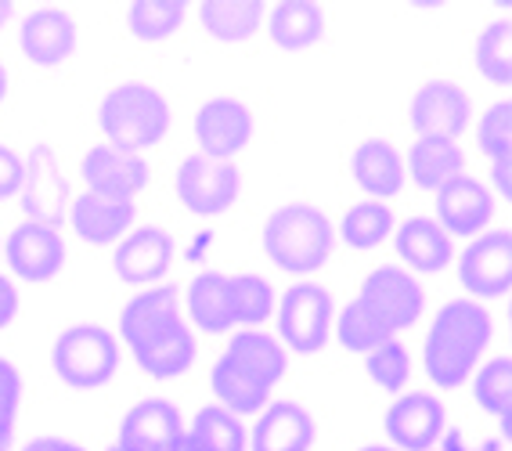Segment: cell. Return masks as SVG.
Returning <instances> with one entry per match:
<instances>
[{
	"mask_svg": "<svg viewBox=\"0 0 512 451\" xmlns=\"http://www.w3.org/2000/svg\"><path fill=\"white\" fill-rule=\"evenodd\" d=\"M174 451H202V448H199V444H195V441H192V437H188V433H184V441H181V444H177V448H174Z\"/></svg>",
	"mask_w": 512,
	"mask_h": 451,
	"instance_id": "cell-44",
	"label": "cell"
},
{
	"mask_svg": "<svg viewBox=\"0 0 512 451\" xmlns=\"http://www.w3.org/2000/svg\"><path fill=\"white\" fill-rule=\"evenodd\" d=\"M494 322L491 314L476 300H451L440 307L433 318V329L426 336V372L440 390L462 387L484 358L487 343H491Z\"/></svg>",
	"mask_w": 512,
	"mask_h": 451,
	"instance_id": "cell-3",
	"label": "cell"
},
{
	"mask_svg": "<svg viewBox=\"0 0 512 451\" xmlns=\"http://www.w3.org/2000/svg\"><path fill=\"white\" fill-rule=\"evenodd\" d=\"M361 451H397V448H386V444H368V448H361Z\"/></svg>",
	"mask_w": 512,
	"mask_h": 451,
	"instance_id": "cell-46",
	"label": "cell"
},
{
	"mask_svg": "<svg viewBox=\"0 0 512 451\" xmlns=\"http://www.w3.org/2000/svg\"><path fill=\"white\" fill-rule=\"evenodd\" d=\"M476 145L491 163L498 159H512V105L509 102H494L484 112V120L476 127Z\"/></svg>",
	"mask_w": 512,
	"mask_h": 451,
	"instance_id": "cell-37",
	"label": "cell"
},
{
	"mask_svg": "<svg viewBox=\"0 0 512 451\" xmlns=\"http://www.w3.org/2000/svg\"><path fill=\"white\" fill-rule=\"evenodd\" d=\"M22 55L33 65H62L76 51V19L65 8H40L22 22Z\"/></svg>",
	"mask_w": 512,
	"mask_h": 451,
	"instance_id": "cell-20",
	"label": "cell"
},
{
	"mask_svg": "<svg viewBox=\"0 0 512 451\" xmlns=\"http://www.w3.org/2000/svg\"><path fill=\"white\" fill-rule=\"evenodd\" d=\"M80 174L87 181V192L112 195V199H134L148 181V166L138 152L119 145H94L80 163Z\"/></svg>",
	"mask_w": 512,
	"mask_h": 451,
	"instance_id": "cell-14",
	"label": "cell"
},
{
	"mask_svg": "<svg viewBox=\"0 0 512 451\" xmlns=\"http://www.w3.org/2000/svg\"><path fill=\"white\" fill-rule=\"evenodd\" d=\"M69 221H73L76 235L83 242L109 246V242L123 239L127 228L134 224V199H112V195L83 192L69 206Z\"/></svg>",
	"mask_w": 512,
	"mask_h": 451,
	"instance_id": "cell-22",
	"label": "cell"
},
{
	"mask_svg": "<svg viewBox=\"0 0 512 451\" xmlns=\"http://www.w3.org/2000/svg\"><path fill=\"white\" fill-rule=\"evenodd\" d=\"M8 267L22 282H51L65 264V239L51 224H19L4 246Z\"/></svg>",
	"mask_w": 512,
	"mask_h": 451,
	"instance_id": "cell-13",
	"label": "cell"
},
{
	"mask_svg": "<svg viewBox=\"0 0 512 451\" xmlns=\"http://www.w3.org/2000/svg\"><path fill=\"white\" fill-rule=\"evenodd\" d=\"M11 15H15V4H8V0H0V26H8Z\"/></svg>",
	"mask_w": 512,
	"mask_h": 451,
	"instance_id": "cell-43",
	"label": "cell"
},
{
	"mask_svg": "<svg viewBox=\"0 0 512 451\" xmlns=\"http://www.w3.org/2000/svg\"><path fill=\"white\" fill-rule=\"evenodd\" d=\"M462 286L473 296H505L512 286V235L509 231H484L469 242V249L462 253L458 264Z\"/></svg>",
	"mask_w": 512,
	"mask_h": 451,
	"instance_id": "cell-10",
	"label": "cell"
},
{
	"mask_svg": "<svg viewBox=\"0 0 512 451\" xmlns=\"http://www.w3.org/2000/svg\"><path fill=\"white\" fill-rule=\"evenodd\" d=\"M318 441V423L296 401H275L253 426V451H311Z\"/></svg>",
	"mask_w": 512,
	"mask_h": 451,
	"instance_id": "cell-21",
	"label": "cell"
},
{
	"mask_svg": "<svg viewBox=\"0 0 512 451\" xmlns=\"http://www.w3.org/2000/svg\"><path fill=\"white\" fill-rule=\"evenodd\" d=\"M174 264V239L163 228H138L130 231L127 239L119 242L116 257H112V271L119 282L127 286H148L170 271Z\"/></svg>",
	"mask_w": 512,
	"mask_h": 451,
	"instance_id": "cell-17",
	"label": "cell"
},
{
	"mask_svg": "<svg viewBox=\"0 0 512 451\" xmlns=\"http://www.w3.org/2000/svg\"><path fill=\"white\" fill-rule=\"evenodd\" d=\"M15 311H19V293H15V286H11L8 278L0 275V329H8Z\"/></svg>",
	"mask_w": 512,
	"mask_h": 451,
	"instance_id": "cell-40",
	"label": "cell"
},
{
	"mask_svg": "<svg viewBox=\"0 0 512 451\" xmlns=\"http://www.w3.org/2000/svg\"><path fill=\"white\" fill-rule=\"evenodd\" d=\"M476 69L491 83H512V22L494 19L476 40Z\"/></svg>",
	"mask_w": 512,
	"mask_h": 451,
	"instance_id": "cell-33",
	"label": "cell"
},
{
	"mask_svg": "<svg viewBox=\"0 0 512 451\" xmlns=\"http://www.w3.org/2000/svg\"><path fill=\"white\" fill-rule=\"evenodd\" d=\"M195 138L202 145V156H238L253 141V112L238 98H213L195 116Z\"/></svg>",
	"mask_w": 512,
	"mask_h": 451,
	"instance_id": "cell-16",
	"label": "cell"
},
{
	"mask_svg": "<svg viewBox=\"0 0 512 451\" xmlns=\"http://www.w3.org/2000/svg\"><path fill=\"white\" fill-rule=\"evenodd\" d=\"M22 451H87V448L76 441H65V437H40V441L26 444Z\"/></svg>",
	"mask_w": 512,
	"mask_h": 451,
	"instance_id": "cell-42",
	"label": "cell"
},
{
	"mask_svg": "<svg viewBox=\"0 0 512 451\" xmlns=\"http://www.w3.org/2000/svg\"><path fill=\"white\" fill-rule=\"evenodd\" d=\"M386 340H394V332L386 329L383 318H379L361 296H354V300L339 311V343H343L347 350L368 354V350H375Z\"/></svg>",
	"mask_w": 512,
	"mask_h": 451,
	"instance_id": "cell-31",
	"label": "cell"
},
{
	"mask_svg": "<svg viewBox=\"0 0 512 451\" xmlns=\"http://www.w3.org/2000/svg\"><path fill=\"white\" fill-rule=\"evenodd\" d=\"M437 217L440 228L455 235H484V228L494 221V195L473 177L458 174L455 181L437 192Z\"/></svg>",
	"mask_w": 512,
	"mask_h": 451,
	"instance_id": "cell-18",
	"label": "cell"
},
{
	"mask_svg": "<svg viewBox=\"0 0 512 451\" xmlns=\"http://www.w3.org/2000/svg\"><path fill=\"white\" fill-rule=\"evenodd\" d=\"M51 361H55V372L65 387L98 390L116 376L119 343L109 329H101L94 322H80V325H69L55 340Z\"/></svg>",
	"mask_w": 512,
	"mask_h": 451,
	"instance_id": "cell-6",
	"label": "cell"
},
{
	"mask_svg": "<svg viewBox=\"0 0 512 451\" xmlns=\"http://www.w3.org/2000/svg\"><path fill=\"white\" fill-rule=\"evenodd\" d=\"M19 203L26 221L33 224H51L55 228L62 217H69V206H73V195L65 185L62 170H58L55 156L47 148H37L33 156L26 159V174H22L19 188Z\"/></svg>",
	"mask_w": 512,
	"mask_h": 451,
	"instance_id": "cell-12",
	"label": "cell"
},
{
	"mask_svg": "<svg viewBox=\"0 0 512 451\" xmlns=\"http://www.w3.org/2000/svg\"><path fill=\"white\" fill-rule=\"evenodd\" d=\"M491 177H494V188H498V195H502V199H509V195H512V159H498V163L491 166Z\"/></svg>",
	"mask_w": 512,
	"mask_h": 451,
	"instance_id": "cell-41",
	"label": "cell"
},
{
	"mask_svg": "<svg viewBox=\"0 0 512 451\" xmlns=\"http://www.w3.org/2000/svg\"><path fill=\"white\" fill-rule=\"evenodd\" d=\"M98 127L109 138V145L141 148L156 145L170 130V102L152 83H119L98 105Z\"/></svg>",
	"mask_w": 512,
	"mask_h": 451,
	"instance_id": "cell-5",
	"label": "cell"
},
{
	"mask_svg": "<svg viewBox=\"0 0 512 451\" xmlns=\"http://www.w3.org/2000/svg\"><path fill=\"white\" fill-rule=\"evenodd\" d=\"M386 433L401 451H430L444 433V405L430 394H404L386 412Z\"/></svg>",
	"mask_w": 512,
	"mask_h": 451,
	"instance_id": "cell-19",
	"label": "cell"
},
{
	"mask_svg": "<svg viewBox=\"0 0 512 451\" xmlns=\"http://www.w3.org/2000/svg\"><path fill=\"white\" fill-rule=\"evenodd\" d=\"M188 19V4L184 0H138L127 8V26L138 40L159 44V40L174 37Z\"/></svg>",
	"mask_w": 512,
	"mask_h": 451,
	"instance_id": "cell-29",
	"label": "cell"
},
{
	"mask_svg": "<svg viewBox=\"0 0 512 451\" xmlns=\"http://www.w3.org/2000/svg\"><path fill=\"white\" fill-rule=\"evenodd\" d=\"M462 166H466V156H462V148L458 141L448 138H419L408 152V174L415 177V185L419 188H444L448 181H455L462 174Z\"/></svg>",
	"mask_w": 512,
	"mask_h": 451,
	"instance_id": "cell-27",
	"label": "cell"
},
{
	"mask_svg": "<svg viewBox=\"0 0 512 451\" xmlns=\"http://www.w3.org/2000/svg\"><path fill=\"white\" fill-rule=\"evenodd\" d=\"M365 369H368V376H372L375 387H383V390H390V394H397V390L408 383L412 358H408L404 343L386 340V343H379V347L365 354Z\"/></svg>",
	"mask_w": 512,
	"mask_h": 451,
	"instance_id": "cell-35",
	"label": "cell"
},
{
	"mask_svg": "<svg viewBox=\"0 0 512 451\" xmlns=\"http://www.w3.org/2000/svg\"><path fill=\"white\" fill-rule=\"evenodd\" d=\"M357 296L383 318L386 329L394 332V336L401 329H408V325L422 314V304H426V293H422L419 282L394 264L375 267L372 275L365 278V286H361Z\"/></svg>",
	"mask_w": 512,
	"mask_h": 451,
	"instance_id": "cell-11",
	"label": "cell"
},
{
	"mask_svg": "<svg viewBox=\"0 0 512 451\" xmlns=\"http://www.w3.org/2000/svg\"><path fill=\"white\" fill-rule=\"evenodd\" d=\"M267 8L260 0H206L199 8V19L206 33L224 44H242L264 26Z\"/></svg>",
	"mask_w": 512,
	"mask_h": 451,
	"instance_id": "cell-28",
	"label": "cell"
},
{
	"mask_svg": "<svg viewBox=\"0 0 512 451\" xmlns=\"http://www.w3.org/2000/svg\"><path fill=\"white\" fill-rule=\"evenodd\" d=\"M109 451H134V448H127V444H119V441H116V444H112Z\"/></svg>",
	"mask_w": 512,
	"mask_h": 451,
	"instance_id": "cell-47",
	"label": "cell"
},
{
	"mask_svg": "<svg viewBox=\"0 0 512 451\" xmlns=\"http://www.w3.org/2000/svg\"><path fill=\"white\" fill-rule=\"evenodd\" d=\"M390 231H394V213L386 210L383 203H375V199L354 203L347 210V217H343V224H339V235L354 249L383 246V242L390 239Z\"/></svg>",
	"mask_w": 512,
	"mask_h": 451,
	"instance_id": "cell-32",
	"label": "cell"
},
{
	"mask_svg": "<svg viewBox=\"0 0 512 451\" xmlns=\"http://www.w3.org/2000/svg\"><path fill=\"white\" fill-rule=\"evenodd\" d=\"M336 231L329 217L311 203H285L278 206L264 224V249L275 260V267L289 275H311L332 257Z\"/></svg>",
	"mask_w": 512,
	"mask_h": 451,
	"instance_id": "cell-4",
	"label": "cell"
},
{
	"mask_svg": "<svg viewBox=\"0 0 512 451\" xmlns=\"http://www.w3.org/2000/svg\"><path fill=\"white\" fill-rule=\"evenodd\" d=\"M184 415L174 401L166 397H145L123 415L119 426V444L134 451H174L184 441Z\"/></svg>",
	"mask_w": 512,
	"mask_h": 451,
	"instance_id": "cell-15",
	"label": "cell"
},
{
	"mask_svg": "<svg viewBox=\"0 0 512 451\" xmlns=\"http://www.w3.org/2000/svg\"><path fill=\"white\" fill-rule=\"evenodd\" d=\"M473 98L466 87L451 80H426L412 94V127L419 138H448L455 141L469 127Z\"/></svg>",
	"mask_w": 512,
	"mask_h": 451,
	"instance_id": "cell-9",
	"label": "cell"
},
{
	"mask_svg": "<svg viewBox=\"0 0 512 451\" xmlns=\"http://www.w3.org/2000/svg\"><path fill=\"white\" fill-rule=\"evenodd\" d=\"M354 181L361 192L375 195V199H386V195H397L404 185V159L390 141L383 138H368L354 148Z\"/></svg>",
	"mask_w": 512,
	"mask_h": 451,
	"instance_id": "cell-26",
	"label": "cell"
},
{
	"mask_svg": "<svg viewBox=\"0 0 512 451\" xmlns=\"http://www.w3.org/2000/svg\"><path fill=\"white\" fill-rule=\"evenodd\" d=\"M238 170L231 159H213V156H188L177 170V199L184 210L199 213V217H217V213L231 210L238 199Z\"/></svg>",
	"mask_w": 512,
	"mask_h": 451,
	"instance_id": "cell-8",
	"label": "cell"
},
{
	"mask_svg": "<svg viewBox=\"0 0 512 451\" xmlns=\"http://www.w3.org/2000/svg\"><path fill=\"white\" fill-rule=\"evenodd\" d=\"M4 94H8V73H4V65H0V102H4Z\"/></svg>",
	"mask_w": 512,
	"mask_h": 451,
	"instance_id": "cell-45",
	"label": "cell"
},
{
	"mask_svg": "<svg viewBox=\"0 0 512 451\" xmlns=\"http://www.w3.org/2000/svg\"><path fill=\"white\" fill-rule=\"evenodd\" d=\"M267 33L282 51H307L325 37V8L311 0H285L267 8Z\"/></svg>",
	"mask_w": 512,
	"mask_h": 451,
	"instance_id": "cell-25",
	"label": "cell"
},
{
	"mask_svg": "<svg viewBox=\"0 0 512 451\" xmlns=\"http://www.w3.org/2000/svg\"><path fill=\"white\" fill-rule=\"evenodd\" d=\"M285 376V347L267 332L246 329L228 343L213 365V394L231 415H249L271 401Z\"/></svg>",
	"mask_w": 512,
	"mask_h": 451,
	"instance_id": "cell-2",
	"label": "cell"
},
{
	"mask_svg": "<svg viewBox=\"0 0 512 451\" xmlns=\"http://www.w3.org/2000/svg\"><path fill=\"white\" fill-rule=\"evenodd\" d=\"M195 444L202 451H246L249 448V437H246V426L238 423V415H231L228 408L210 405L202 408L195 415V426L188 430Z\"/></svg>",
	"mask_w": 512,
	"mask_h": 451,
	"instance_id": "cell-30",
	"label": "cell"
},
{
	"mask_svg": "<svg viewBox=\"0 0 512 451\" xmlns=\"http://www.w3.org/2000/svg\"><path fill=\"white\" fill-rule=\"evenodd\" d=\"M275 314V289L260 275H235V318L238 325H260Z\"/></svg>",
	"mask_w": 512,
	"mask_h": 451,
	"instance_id": "cell-36",
	"label": "cell"
},
{
	"mask_svg": "<svg viewBox=\"0 0 512 451\" xmlns=\"http://www.w3.org/2000/svg\"><path fill=\"white\" fill-rule=\"evenodd\" d=\"M397 253L408 267L422 275H437L451 264V235L430 217H412L397 228Z\"/></svg>",
	"mask_w": 512,
	"mask_h": 451,
	"instance_id": "cell-23",
	"label": "cell"
},
{
	"mask_svg": "<svg viewBox=\"0 0 512 451\" xmlns=\"http://www.w3.org/2000/svg\"><path fill=\"white\" fill-rule=\"evenodd\" d=\"M22 174H26V159L15 148L0 145V199H15L19 195Z\"/></svg>",
	"mask_w": 512,
	"mask_h": 451,
	"instance_id": "cell-39",
	"label": "cell"
},
{
	"mask_svg": "<svg viewBox=\"0 0 512 451\" xmlns=\"http://www.w3.org/2000/svg\"><path fill=\"white\" fill-rule=\"evenodd\" d=\"M119 336L152 379H174L195 361V336L181 318L174 286L145 289L119 314Z\"/></svg>",
	"mask_w": 512,
	"mask_h": 451,
	"instance_id": "cell-1",
	"label": "cell"
},
{
	"mask_svg": "<svg viewBox=\"0 0 512 451\" xmlns=\"http://www.w3.org/2000/svg\"><path fill=\"white\" fill-rule=\"evenodd\" d=\"M188 314L202 332H228L235 318V275L206 271L188 286Z\"/></svg>",
	"mask_w": 512,
	"mask_h": 451,
	"instance_id": "cell-24",
	"label": "cell"
},
{
	"mask_svg": "<svg viewBox=\"0 0 512 451\" xmlns=\"http://www.w3.org/2000/svg\"><path fill=\"white\" fill-rule=\"evenodd\" d=\"M332 296L329 289L311 286H289L278 304V336L285 347H293L296 354H318L332 336Z\"/></svg>",
	"mask_w": 512,
	"mask_h": 451,
	"instance_id": "cell-7",
	"label": "cell"
},
{
	"mask_svg": "<svg viewBox=\"0 0 512 451\" xmlns=\"http://www.w3.org/2000/svg\"><path fill=\"white\" fill-rule=\"evenodd\" d=\"M22 401V376L8 358H0V451L11 448L15 437V415Z\"/></svg>",
	"mask_w": 512,
	"mask_h": 451,
	"instance_id": "cell-38",
	"label": "cell"
},
{
	"mask_svg": "<svg viewBox=\"0 0 512 451\" xmlns=\"http://www.w3.org/2000/svg\"><path fill=\"white\" fill-rule=\"evenodd\" d=\"M473 390L480 408L502 419V426L512 423V361L509 358H494L487 361L484 369L473 372Z\"/></svg>",
	"mask_w": 512,
	"mask_h": 451,
	"instance_id": "cell-34",
	"label": "cell"
}]
</instances>
